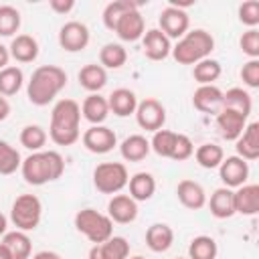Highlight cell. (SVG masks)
<instances>
[{
    "label": "cell",
    "mask_w": 259,
    "mask_h": 259,
    "mask_svg": "<svg viewBox=\"0 0 259 259\" xmlns=\"http://www.w3.org/2000/svg\"><path fill=\"white\" fill-rule=\"evenodd\" d=\"M208 208H210V214H212L214 219H231V217L235 214L233 190H231V188H227V186L217 188V190L210 194Z\"/></svg>",
    "instance_id": "4316f807"
},
{
    "label": "cell",
    "mask_w": 259,
    "mask_h": 259,
    "mask_svg": "<svg viewBox=\"0 0 259 259\" xmlns=\"http://www.w3.org/2000/svg\"><path fill=\"white\" fill-rule=\"evenodd\" d=\"M59 45L67 53H79L89 45V28L79 20L65 22L59 30Z\"/></svg>",
    "instance_id": "30bf717a"
},
{
    "label": "cell",
    "mask_w": 259,
    "mask_h": 259,
    "mask_svg": "<svg viewBox=\"0 0 259 259\" xmlns=\"http://www.w3.org/2000/svg\"><path fill=\"white\" fill-rule=\"evenodd\" d=\"M214 49V38L204 28L188 30L182 38H178L176 47H172V57L180 65H196L202 59H208V55Z\"/></svg>",
    "instance_id": "277c9868"
},
{
    "label": "cell",
    "mask_w": 259,
    "mask_h": 259,
    "mask_svg": "<svg viewBox=\"0 0 259 259\" xmlns=\"http://www.w3.org/2000/svg\"><path fill=\"white\" fill-rule=\"evenodd\" d=\"M75 227L81 235H85L93 245L105 243L113 237V223L107 214L97 212L95 208H83L75 214Z\"/></svg>",
    "instance_id": "5b68a950"
},
{
    "label": "cell",
    "mask_w": 259,
    "mask_h": 259,
    "mask_svg": "<svg viewBox=\"0 0 259 259\" xmlns=\"http://www.w3.org/2000/svg\"><path fill=\"white\" fill-rule=\"evenodd\" d=\"M225 109H233L245 117H249L251 113V107H253V101H251V95L241 89V87H231L229 91L223 93V105Z\"/></svg>",
    "instance_id": "4dcf8cb0"
},
{
    "label": "cell",
    "mask_w": 259,
    "mask_h": 259,
    "mask_svg": "<svg viewBox=\"0 0 259 259\" xmlns=\"http://www.w3.org/2000/svg\"><path fill=\"white\" fill-rule=\"evenodd\" d=\"M107 217L111 219V223L119 225L134 223L138 217V202L130 194H115L107 204Z\"/></svg>",
    "instance_id": "5bb4252c"
},
{
    "label": "cell",
    "mask_w": 259,
    "mask_h": 259,
    "mask_svg": "<svg viewBox=\"0 0 259 259\" xmlns=\"http://www.w3.org/2000/svg\"><path fill=\"white\" fill-rule=\"evenodd\" d=\"M42 217V204L34 194H20L10 208V221L16 231H34Z\"/></svg>",
    "instance_id": "8992f818"
},
{
    "label": "cell",
    "mask_w": 259,
    "mask_h": 259,
    "mask_svg": "<svg viewBox=\"0 0 259 259\" xmlns=\"http://www.w3.org/2000/svg\"><path fill=\"white\" fill-rule=\"evenodd\" d=\"M130 196L136 200V202H142V200H150L156 192V178L150 174V172H138L134 174L130 180Z\"/></svg>",
    "instance_id": "83f0119b"
},
{
    "label": "cell",
    "mask_w": 259,
    "mask_h": 259,
    "mask_svg": "<svg viewBox=\"0 0 259 259\" xmlns=\"http://www.w3.org/2000/svg\"><path fill=\"white\" fill-rule=\"evenodd\" d=\"M136 8H138V4H136V2H130V0H115V2H109V4L105 6V10H103V24H105V28L115 30L119 18H121L125 12L136 10Z\"/></svg>",
    "instance_id": "d590c367"
},
{
    "label": "cell",
    "mask_w": 259,
    "mask_h": 259,
    "mask_svg": "<svg viewBox=\"0 0 259 259\" xmlns=\"http://www.w3.org/2000/svg\"><path fill=\"white\" fill-rule=\"evenodd\" d=\"M176 196L190 210H198V208H202L206 204L204 188L194 180H180L178 186H176Z\"/></svg>",
    "instance_id": "44dd1931"
},
{
    "label": "cell",
    "mask_w": 259,
    "mask_h": 259,
    "mask_svg": "<svg viewBox=\"0 0 259 259\" xmlns=\"http://www.w3.org/2000/svg\"><path fill=\"white\" fill-rule=\"evenodd\" d=\"M117 144L115 132L105 125H91L83 134V146L93 154H107Z\"/></svg>",
    "instance_id": "7c38bea8"
},
{
    "label": "cell",
    "mask_w": 259,
    "mask_h": 259,
    "mask_svg": "<svg viewBox=\"0 0 259 259\" xmlns=\"http://www.w3.org/2000/svg\"><path fill=\"white\" fill-rule=\"evenodd\" d=\"M127 168L121 162H103L93 170V184L103 194H117L123 186H127Z\"/></svg>",
    "instance_id": "52a82bcc"
},
{
    "label": "cell",
    "mask_w": 259,
    "mask_h": 259,
    "mask_svg": "<svg viewBox=\"0 0 259 259\" xmlns=\"http://www.w3.org/2000/svg\"><path fill=\"white\" fill-rule=\"evenodd\" d=\"M219 176L227 188H239L247 184L249 178V164L239 156H229L219 166Z\"/></svg>",
    "instance_id": "8fae6325"
},
{
    "label": "cell",
    "mask_w": 259,
    "mask_h": 259,
    "mask_svg": "<svg viewBox=\"0 0 259 259\" xmlns=\"http://www.w3.org/2000/svg\"><path fill=\"white\" fill-rule=\"evenodd\" d=\"M176 132H170V130H158L154 132V138L150 142V150H154L158 156L162 158H170L172 156V150H174V144H176Z\"/></svg>",
    "instance_id": "ab89813d"
},
{
    "label": "cell",
    "mask_w": 259,
    "mask_h": 259,
    "mask_svg": "<svg viewBox=\"0 0 259 259\" xmlns=\"http://www.w3.org/2000/svg\"><path fill=\"white\" fill-rule=\"evenodd\" d=\"M174 243V231L172 227H168L166 223H154L152 227H148L146 231V245L154 251V253H164L172 247Z\"/></svg>",
    "instance_id": "603a6c76"
},
{
    "label": "cell",
    "mask_w": 259,
    "mask_h": 259,
    "mask_svg": "<svg viewBox=\"0 0 259 259\" xmlns=\"http://www.w3.org/2000/svg\"><path fill=\"white\" fill-rule=\"evenodd\" d=\"M130 243L123 237H109L105 243L89 249V259H127Z\"/></svg>",
    "instance_id": "ac0fdd59"
},
{
    "label": "cell",
    "mask_w": 259,
    "mask_h": 259,
    "mask_svg": "<svg viewBox=\"0 0 259 259\" xmlns=\"http://www.w3.org/2000/svg\"><path fill=\"white\" fill-rule=\"evenodd\" d=\"M20 28V12L10 6L2 4L0 6V36H12Z\"/></svg>",
    "instance_id": "60d3db41"
},
{
    "label": "cell",
    "mask_w": 259,
    "mask_h": 259,
    "mask_svg": "<svg viewBox=\"0 0 259 259\" xmlns=\"http://www.w3.org/2000/svg\"><path fill=\"white\" fill-rule=\"evenodd\" d=\"M192 154H194V144H192V140H190L188 136H184V134H178L170 158L176 160V162H182V160H188Z\"/></svg>",
    "instance_id": "7bdbcfd3"
},
{
    "label": "cell",
    "mask_w": 259,
    "mask_h": 259,
    "mask_svg": "<svg viewBox=\"0 0 259 259\" xmlns=\"http://www.w3.org/2000/svg\"><path fill=\"white\" fill-rule=\"evenodd\" d=\"M221 63L214 59H202L200 63L194 65L192 69V77L194 81H198L200 85H212V81H217L221 77Z\"/></svg>",
    "instance_id": "8d00e7d4"
},
{
    "label": "cell",
    "mask_w": 259,
    "mask_h": 259,
    "mask_svg": "<svg viewBox=\"0 0 259 259\" xmlns=\"http://www.w3.org/2000/svg\"><path fill=\"white\" fill-rule=\"evenodd\" d=\"M77 77H79V85L83 89H87L89 93H99L107 83V71L97 63L85 65Z\"/></svg>",
    "instance_id": "484cf974"
},
{
    "label": "cell",
    "mask_w": 259,
    "mask_h": 259,
    "mask_svg": "<svg viewBox=\"0 0 259 259\" xmlns=\"http://www.w3.org/2000/svg\"><path fill=\"white\" fill-rule=\"evenodd\" d=\"M22 160H20V154L14 146H10L8 142L0 140V174L8 176V174H14L18 168H20Z\"/></svg>",
    "instance_id": "f35d334b"
},
{
    "label": "cell",
    "mask_w": 259,
    "mask_h": 259,
    "mask_svg": "<svg viewBox=\"0 0 259 259\" xmlns=\"http://www.w3.org/2000/svg\"><path fill=\"white\" fill-rule=\"evenodd\" d=\"M119 152H121V158L123 160H127V162H140V160H144L150 154V142L146 140V136L134 134V136H127L121 142Z\"/></svg>",
    "instance_id": "f1b7e54d"
},
{
    "label": "cell",
    "mask_w": 259,
    "mask_h": 259,
    "mask_svg": "<svg viewBox=\"0 0 259 259\" xmlns=\"http://www.w3.org/2000/svg\"><path fill=\"white\" fill-rule=\"evenodd\" d=\"M107 105H109V111H113L117 117H127L132 113H136L138 97L132 89L119 87V89L111 91V95L107 97Z\"/></svg>",
    "instance_id": "7402d4cb"
},
{
    "label": "cell",
    "mask_w": 259,
    "mask_h": 259,
    "mask_svg": "<svg viewBox=\"0 0 259 259\" xmlns=\"http://www.w3.org/2000/svg\"><path fill=\"white\" fill-rule=\"evenodd\" d=\"M130 259H144L142 255H136V257H130Z\"/></svg>",
    "instance_id": "f5cc1de1"
},
{
    "label": "cell",
    "mask_w": 259,
    "mask_h": 259,
    "mask_svg": "<svg viewBox=\"0 0 259 259\" xmlns=\"http://www.w3.org/2000/svg\"><path fill=\"white\" fill-rule=\"evenodd\" d=\"M22 83H24V75L18 67L8 65L6 69L0 71V95H4V97L16 95L20 91Z\"/></svg>",
    "instance_id": "e575fe53"
},
{
    "label": "cell",
    "mask_w": 259,
    "mask_h": 259,
    "mask_svg": "<svg viewBox=\"0 0 259 259\" xmlns=\"http://www.w3.org/2000/svg\"><path fill=\"white\" fill-rule=\"evenodd\" d=\"M241 79L247 87H259V61L257 59H249L243 69H241Z\"/></svg>",
    "instance_id": "f6af8a7d"
},
{
    "label": "cell",
    "mask_w": 259,
    "mask_h": 259,
    "mask_svg": "<svg viewBox=\"0 0 259 259\" xmlns=\"http://www.w3.org/2000/svg\"><path fill=\"white\" fill-rule=\"evenodd\" d=\"M67 85V73L57 65H40L32 71L26 85V95L32 105H49Z\"/></svg>",
    "instance_id": "6da1fadb"
},
{
    "label": "cell",
    "mask_w": 259,
    "mask_h": 259,
    "mask_svg": "<svg viewBox=\"0 0 259 259\" xmlns=\"http://www.w3.org/2000/svg\"><path fill=\"white\" fill-rule=\"evenodd\" d=\"M136 121L146 132H158V130H162V125L166 121V109H164V105L158 99L148 97V99L138 103V107H136Z\"/></svg>",
    "instance_id": "ba28073f"
},
{
    "label": "cell",
    "mask_w": 259,
    "mask_h": 259,
    "mask_svg": "<svg viewBox=\"0 0 259 259\" xmlns=\"http://www.w3.org/2000/svg\"><path fill=\"white\" fill-rule=\"evenodd\" d=\"M22 178L32 186H42L47 182L59 180L65 172V160L59 152L47 150V152H32L28 158L20 164Z\"/></svg>",
    "instance_id": "3957f363"
},
{
    "label": "cell",
    "mask_w": 259,
    "mask_h": 259,
    "mask_svg": "<svg viewBox=\"0 0 259 259\" xmlns=\"http://www.w3.org/2000/svg\"><path fill=\"white\" fill-rule=\"evenodd\" d=\"M245 125H247L245 115H241L233 109H225V107H221L217 111V127L225 140H237L243 134Z\"/></svg>",
    "instance_id": "9a60e30c"
},
{
    "label": "cell",
    "mask_w": 259,
    "mask_h": 259,
    "mask_svg": "<svg viewBox=\"0 0 259 259\" xmlns=\"http://www.w3.org/2000/svg\"><path fill=\"white\" fill-rule=\"evenodd\" d=\"M235 212L253 217L259 210V186L257 184H243L233 192Z\"/></svg>",
    "instance_id": "e0dca14e"
},
{
    "label": "cell",
    "mask_w": 259,
    "mask_h": 259,
    "mask_svg": "<svg viewBox=\"0 0 259 259\" xmlns=\"http://www.w3.org/2000/svg\"><path fill=\"white\" fill-rule=\"evenodd\" d=\"M32 259H63V257L55 251H38V253L32 255Z\"/></svg>",
    "instance_id": "681fc988"
},
{
    "label": "cell",
    "mask_w": 259,
    "mask_h": 259,
    "mask_svg": "<svg viewBox=\"0 0 259 259\" xmlns=\"http://www.w3.org/2000/svg\"><path fill=\"white\" fill-rule=\"evenodd\" d=\"M158 22H160V30L168 38H182L188 32V26H190V18H188L186 10L170 6V4L160 12Z\"/></svg>",
    "instance_id": "9c48e42d"
},
{
    "label": "cell",
    "mask_w": 259,
    "mask_h": 259,
    "mask_svg": "<svg viewBox=\"0 0 259 259\" xmlns=\"http://www.w3.org/2000/svg\"><path fill=\"white\" fill-rule=\"evenodd\" d=\"M6 227H8V219L0 212V235H6Z\"/></svg>",
    "instance_id": "f907efd6"
},
{
    "label": "cell",
    "mask_w": 259,
    "mask_h": 259,
    "mask_svg": "<svg viewBox=\"0 0 259 259\" xmlns=\"http://www.w3.org/2000/svg\"><path fill=\"white\" fill-rule=\"evenodd\" d=\"M194 158H196L198 166H202L206 170H212V168L221 166V162L225 160V152L217 144H202L194 150Z\"/></svg>",
    "instance_id": "836d02e7"
},
{
    "label": "cell",
    "mask_w": 259,
    "mask_h": 259,
    "mask_svg": "<svg viewBox=\"0 0 259 259\" xmlns=\"http://www.w3.org/2000/svg\"><path fill=\"white\" fill-rule=\"evenodd\" d=\"M49 4H51V8H53L55 12H59V14H67V12H71V10L75 8V2H73V0H51Z\"/></svg>",
    "instance_id": "bcb514c9"
},
{
    "label": "cell",
    "mask_w": 259,
    "mask_h": 259,
    "mask_svg": "<svg viewBox=\"0 0 259 259\" xmlns=\"http://www.w3.org/2000/svg\"><path fill=\"white\" fill-rule=\"evenodd\" d=\"M217 241L208 235H198L188 245V259H217Z\"/></svg>",
    "instance_id": "1f68e13d"
},
{
    "label": "cell",
    "mask_w": 259,
    "mask_h": 259,
    "mask_svg": "<svg viewBox=\"0 0 259 259\" xmlns=\"http://www.w3.org/2000/svg\"><path fill=\"white\" fill-rule=\"evenodd\" d=\"M79 121H81V105L73 99H61L53 107L51 113V125H49V136L57 146H73L81 132H79Z\"/></svg>",
    "instance_id": "7a4b0ae2"
},
{
    "label": "cell",
    "mask_w": 259,
    "mask_h": 259,
    "mask_svg": "<svg viewBox=\"0 0 259 259\" xmlns=\"http://www.w3.org/2000/svg\"><path fill=\"white\" fill-rule=\"evenodd\" d=\"M192 105L202 113H217L223 105V91L217 85H200L192 95Z\"/></svg>",
    "instance_id": "ffe728a7"
},
{
    "label": "cell",
    "mask_w": 259,
    "mask_h": 259,
    "mask_svg": "<svg viewBox=\"0 0 259 259\" xmlns=\"http://www.w3.org/2000/svg\"><path fill=\"white\" fill-rule=\"evenodd\" d=\"M0 259H12V257H10V253H8V249H6V245H4V243H0Z\"/></svg>",
    "instance_id": "816d5d0a"
},
{
    "label": "cell",
    "mask_w": 259,
    "mask_h": 259,
    "mask_svg": "<svg viewBox=\"0 0 259 259\" xmlns=\"http://www.w3.org/2000/svg\"><path fill=\"white\" fill-rule=\"evenodd\" d=\"M10 115V103L4 95H0V121H4Z\"/></svg>",
    "instance_id": "7dc6e473"
},
{
    "label": "cell",
    "mask_w": 259,
    "mask_h": 259,
    "mask_svg": "<svg viewBox=\"0 0 259 259\" xmlns=\"http://www.w3.org/2000/svg\"><path fill=\"white\" fill-rule=\"evenodd\" d=\"M243 53L251 59H257L259 57V30L257 28H249L247 32H243L241 40H239Z\"/></svg>",
    "instance_id": "ee69618b"
},
{
    "label": "cell",
    "mask_w": 259,
    "mask_h": 259,
    "mask_svg": "<svg viewBox=\"0 0 259 259\" xmlns=\"http://www.w3.org/2000/svg\"><path fill=\"white\" fill-rule=\"evenodd\" d=\"M81 113L83 117L93 123V125H101L105 119H107V113H109V105H107V99L101 97L99 93H91L85 97L83 105H81Z\"/></svg>",
    "instance_id": "d4e9b609"
},
{
    "label": "cell",
    "mask_w": 259,
    "mask_h": 259,
    "mask_svg": "<svg viewBox=\"0 0 259 259\" xmlns=\"http://www.w3.org/2000/svg\"><path fill=\"white\" fill-rule=\"evenodd\" d=\"M178 259H182V257H178Z\"/></svg>",
    "instance_id": "db71d44e"
},
{
    "label": "cell",
    "mask_w": 259,
    "mask_h": 259,
    "mask_svg": "<svg viewBox=\"0 0 259 259\" xmlns=\"http://www.w3.org/2000/svg\"><path fill=\"white\" fill-rule=\"evenodd\" d=\"M8 53L18 63H32L38 57V42L30 34H16L8 47Z\"/></svg>",
    "instance_id": "cb8c5ba5"
},
{
    "label": "cell",
    "mask_w": 259,
    "mask_h": 259,
    "mask_svg": "<svg viewBox=\"0 0 259 259\" xmlns=\"http://www.w3.org/2000/svg\"><path fill=\"white\" fill-rule=\"evenodd\" d=\"M8 61H10V53L4 45H0V71L8 67Z\"/></svg>",
    "instance_id": "c3c4849f"
},
{
    "label": "cell",
    "mask_w": 259,
    "mask_h": 259,
    "mask_svg": "<svg viewBox=\"0 0 259 259\" xmlns=\"http://www.w3.org/2000/svg\"><path fill=\"white\" fill-rule=\"evenodd\" d=\"M20 144L26 148V150H32V152H40L42 146L47 144V132L36 125V123H28L22 127L20 132Z\"/></svg>",
    "instance_id": "74e56055"
},
{
    "label": "cell",
    "mask_w": 259,
    "mask_h": 259,
    "mask_svg": "<svg viewBox=\"0 0 259 259\" xmlns=\"http://www.w3.org/2000/svg\"><path fill=\"white\" fill-rule=\"evenodd\" d=\"M2 243L6 245V249H8L12 259H28L30 257L32 243H30V237L24 231H10V233H6Z\"/></svg>",
    "instance_id": "f546056e"
},
{
    "label": "cell",
    "mask_w": 259,
    "mask_h": 259,
    "mask_svg": "<svg viewBox=\"0 0 259 259\" xmlns=\"http://www.w3.org/2000/svg\"><path fill=\"white\" fill-rule=\"evenodd\" d=\"M113 32L121 40H125V42H134V40L142 38L144 36V16L140 14V10L136 8V10L125 12L119 18V22H117V26H115Z\"/></svg>",
    "instance_id": "d6986e66"
},
{
    "label": "cell",
    "mask_w": 259,
    "mask_h": 259,
    "mask_svg": "<svg viewBox=\"0 0 259 259\" xmlns=\"http://www.w3.org/2000/svg\"><path fill=\"white\" fill-rule=\"evenodd\" d=\"M239 20L247 24L249 28H255L259 24V2L257 0H247L239 6Z\"/></svg>",
    "instance_id": "b9f144b4"
},
{
    "label": "cell",
    "mask_w": 259,
    "mask_h": 259,
    "mask_svg": "<svg viewBox=\"0 0 259 259\" xmlns=\"http://www.w3.org/2000/svg\"><path fill=\"white\" fill-rule=\"evenodd\" d=\"M142 45H144V55L150 61H164L170 53H172V45L170 38L160 30V28H150L144 32L142 36Z\"/></svg>",
    "instance_id": "4fadbf2b"
},
{
    "label": "cell",
    "mask_w": 259,
    "mask_h": 259,
    "mask_svg": "<svg viewBox=\"0 0 259 259\" xmlns=\"http://www.w3.org/2000/svg\"><path fill=\"white\" fill-rule=\"evenodd\" d=\"M99 61L103 69H119L127 61V51L119 42H107L99 51Z\"/></svg>",
    "instance_id": "d6a6232c"
},
{
    "label": "cell",
    "mask_w": 259,
    "mask_h": 259,
    "mask_svg": "<svg viewBox=\"0 0 259 259\" xmlns=\"http://www.w3.org/2000/svg\"><path fill=\"white\" fill-rule=\"evenodd\" d=\"M237 142V156L243 158L245 162L249 160H257L259 158V123L251 121L245 125L243 134L235 140Z\"/></svg>",
    "instance_id": "2e32d148"
}]
</instances>
